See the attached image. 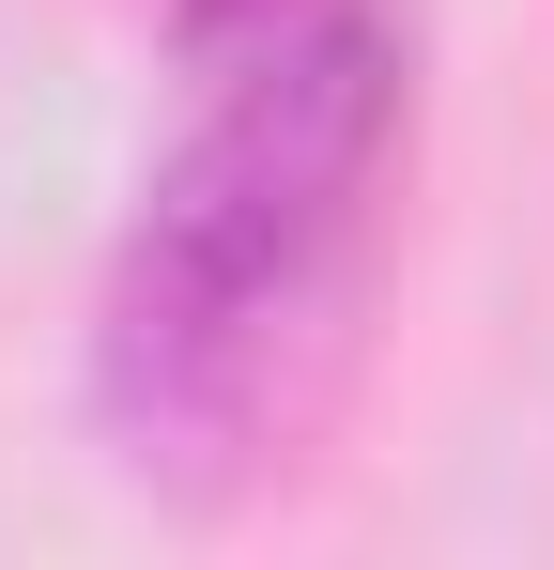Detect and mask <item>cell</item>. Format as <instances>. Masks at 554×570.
Here are the masks:
<instances>
[{"instance_id":"1","label":"cell","mask_w":554,"mask_h":570,"mask_svg":"<svg viewBox=\"0 0 554 570\" xmlns=\"http://www.w3.org/2000/svg\"><path fill=\"white\" fill-rule=\"evenodd\" d=\"M200 94L92 293V432L170 509H247L324 463L416 155V31L385 0H263L185 31Z\"/></svg>"},{"instance_id":"2","label":"cell","mask_w":554,"mask_h":570,"mask_svg":"<svg viewBox=\"0 0 554 570\" xmlns=\"http://www.w3.org/2000/svg\"><path fill=\"white\" fill-rule=\"evenodd\" d=\"M231 16H263V0H170V31H231Z\"/></svg>"}]
</instances>
